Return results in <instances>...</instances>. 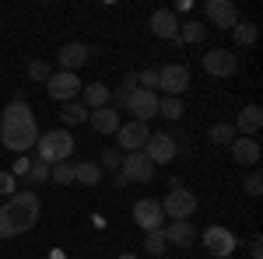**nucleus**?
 Wrapping results in <instances>:
<instances>
[{
    "label": "nucleus",
    "instance_id": "29",
    "mask_svg": "<svg viewBox=\"0 0 263 259\" xmlns=\"http://www.w3.org/2000/svg\"><path fill=\"white\" fill-rule=\"evenodd\" d=\"M158 116H165V119H179L182 116V102L179 98H158Z\"/></svg>",
    "mask_w": 263,
    "mask_h": 259
},
{
    "label": "nucleus",
    "instance_id": "28",
    "mask_svg": "<svg viewBox=\"0 0 263 259\" xmlns=\"http://www.w3.org/2000/svg\"><path fill=\"white\" fill-rule=\"evenodd\" d=\"M49 179L67 186V182H74V165L70 161H60V165H49Z\"/></svg>",
    "mask_w": 263,
    "mask_h": 259
},
{
    "label": "nucleus",
    "instance_id": "6",
    "mask_svg": "<svg viewBox=\"0 0 263 259\" xmlns=\"http://www.w3.org/2000/svg\"><path fill=\"white\" fill-rule=\"evenodd\" d=\"M176 154H179V144L168 133H151L144 144V158L151 165H168V161H176Z\"/></svg>",
    "mask_w": 263,
    "mask_h": 259
},
{
    "label": "nucleus",
    "instance_id": "17",
    "mask_svg": "<svg viewBox=\"0 0 263 259\" xmlns=\"http://www.w3.org/2000/svg\"><path fill=\"white\" fill-rule=\"evenodd\" d=\"M162 231H165V242L168 245H179V249H190L197 242V231H193L190 221H172V224H165Z\"/></svg>",
    "mask_w": 263,
    "mask_h": 259
},
{
    "label": "nucleus",
    "instance_id": "36",
    "mask_svg": "<svg viewBox=\"0 0 263 259\" xmlns=\"http://www.w3.org/2000/svg\"><path fill=\"white\" fill-rule=\"evenodd\" d=\"M246 193H249V196H260V193H263V179H260V172H253V175L246 179Z\"/></svg>",
    "mask_w": 263,
    "mask_h": 259
},
{
    "label": "nucleus",
    "instance_id": "24",
    "mask_svg": "<svg viewBox=\"0 0 263 259\" xmlns=\"http://www.w3.org/2000/svg\"><path fill=\"white\" fill-rule=\"evenodd\" d=\"M207 39V25H200V21H186V28L179 25V46L182 42H190V46H197V42H203Z\"/></svg>",
    "mask_w": 263,
    "mask_h": 259
},
{
    "label": "nucleus",
    "instance_id": "18",
    "mask_svg": "<svg viewBox=\"0 0 263 259\" xmlns=\"http://www.w3.org/2000/svg\"><path fill=\"white\" fill-rule=\"evenodd\" d=\"M88 123H91V130L95 133H116L123 126L120 112L112 109V105H105V109H95V112H88Z\"/></svg>",
    "mask_w": 263,
    "mask_h": 259
},
{
    "label": "nucleus",
    "instance_id": "38",
    "mask_svg": "<svg viewBox=\"0 0 263 259\" xmlns=\"http://www.w3.org/2000/svg\"><path fill=\"white\" fill-rule=\"evenodd\" d=\"M0 32H4V21H0Z\"/></svg>",
    "mask_w": 263,
    "mask_h": 259
},
{
    "label": "nucleus",
    "instance_id": "7",
    "mask_svg": "<svg viewBox=\"0 0 263 259\" xmlns=\"http://www.w3.org/2000/svg\"><path fill=\"white\" fill-rule=\"evenodd\" d=\"M147 137H151V130H147V123H123L120 130H116V144H120L123 154H134V151H144V144H147Z\"/></svg>",
    "mask_w": 263,
    "mask_h": 259
},
{
    "label": "nucleus",
    "instance_id": "22",
    "mask_svg": "<svg viewBox=\"0 0 263 259\" xmlns=\"http://www.w3.org/2000/svg\"><path fill=\"white\" fill-rule=\"evenodd\" d=\"M60 119L67 123V126H81V123H88V109H84L81 102H63L60 105Z\"/></svg>",
    "mask_w": 263,
    "mask_h": 259
},
{
    "label": "nucleus",
    "instance_id": "3",
    "mask_svg": "<svg viewBox=\"0 0 263 259\" xmlns=\"http://www.w3.org/2000/svg\"><path fill=\"white\" fill-rule=\"evenodd\" d=\"M35 147H39V161L60 165V161H67L70 151H74V137H70L67 130H46V133H39Z\"/></svg>",
    "mask_w": 263,
    "mask_h": 259
},
{
    "label": "nucleus",
    "instance_id": "35",
    "mask_svg": "<svg viewBox=\"0 0 263 259\" xmlns=\"http://www.w3.org/2000/svg\"><path fill=\"white\" fill-rule=\"evenodd\" d=\"M28 168H32V161L25 158V154H18V161H14V165H11V168H7V172H11V175H14V179H18V175H28Z\"/></svg>",
    "mask_w": 263,
    "mask_h": 259
},
{
    "label": "nucleus",
    "instance_id": "13",
    "mask_svg": "<svg viewBox=\"0 0 263 259\" xmlns=\"http://www.w3.org/2000/svg\"><path fill=\"white\" fill-rule=\"evenodd\" d=\"M120 172H123L126 182H147L151 175H155V165L144 158V151H134V154H123Z\"/></svg>",
    "mask_w": 263,
    "mask_h": 259
},
{
    "label": "nucleus",
    "instance_id": "37",
    "mask_svg": "<svg viewBox=\"0 0 263 259\" xmlns=\"http://www.w3.org/2000/svg\"><path fill=\"white\" fill-rule=\"evenodd\" d=\"M249 256H253V259H263V242H260V238L249 242Z\"/></svg>",
    "mask_w": 263,
    "mask_h": 259
},
{
    "label": "nucleus",
    "instance_id": "23",
    "mask_svg": "<svg viewBox=\"0 0 263 259\" xmlns=\"http://www.w3.org/2000/svg\"><path fill=\"white\" fill-rule=\"evenodd\" d=\"M74 179L81 182V186H99L102 182V168L95 161H81V165H74Z\"/></svg>",
    "mask_w": 263,
    "mask_h": 259
},
{
    "label": "nucleus",
    "instance_id": "11",
    "mask_svg": "<svg viewBox=\"0 0 263 259\" xmlns=\"http://www.w3.org/2000/svg\"><path fill=\"white\" fill-rule=\"evenodd\" d=\"M134 221L141 224L144 231H162L165 228V210L158 200H137L134 203Z\"/></svg>",
    "mask_w": 263,
    "mask_h": 259
},
{
    "label": "nucleus",
    "instance_id": "19",
    "mask_svg": "<svg viewBox=\"0 0 263 259\" xmlns=\"http://www.w3.org/2000/svg\"><path fill=\"white\" fill-rule=\"evenodd\" d=\"M235 126V133H242V137H253L256 130L263 126V109L260 105H246L242 112H239V119L232 123Z\"/></svg>",
    "mask_w": 263,
    "mask_h": 259
},
{
    "label": "nucleus",
    "instance_id": "10",
    "mask_svg": "<svg viewBox=\"0 0 263 259\" xmlns=\"http://www.w3.org/2000/svg\"><path fill=\"white\" fill-rule=\"evenodd\" d=\"M126 109L134 112L137 123L155 119V116H158V95H155V91H144V88H134L130 98H126Z\"/></svg>",
    "mask_w": 263,
    "mask_h": 259
},
{
    "label": "nucleus",
    "instance_id": "21",
    "mask_svg": "<svg viewBox=\"0 0 263 259\" xmlns=\"http://www.w3.org/2000/svg\"><path fill=\"white\" fill-rule=\"evenodd\" d=\"M81 105L88 109V112L105 109V105H109V88H105L102 81H95V84H84V88H81Z\"/></svg>",
    "mask_w": 263,
    "mask_h": 259
},
{
    "label": "nucleus",
    "instance_id": "20",
    "mask_svg": "<svg viewBox=\"0 0 263 259\" xmlns=\"http://www.w3.org/2000/svg\"><path fill=\"white\" fill-rule=\"evenodd\" d=\"M232 158L239 165H256L260 161V144L253 137H235L232 140Z\"/></svg>",
    "mask_w": 263,
    "mask_h": 259
},
{
    "label": "nucleus",
    "instance_id": "8",
    "mask_svg": "<svg viewBox=\"0 0 263 259\" xmlns=\"http://www.w3.org/2000/svg\"><path fill=\"white\" fill-rule=\"evenodd\" d=\"M84 84L78 81V74H67V70H60V74H53V77L46 81V91H49V98H57L63 105V102H78V91H81Z\"/></svg>",
    "mask_w": 263,
    "mask_h": 259
},
{
    "label": "nucleus",
    "instance_id": "34",
    "mask_svg": "<svg viewBox=\"0 0 263 259\" xmlns=\"http://www.w3.org/2000/svg\"><path fill=\"white\" fill-rule=\"evenodd\" d=\"M25 179H28V182H46V179H49V165H46V161H32V168H28Z\"/></svg>",
    "mask_w": 263,
    "mask_h": 259
},
{
    "label": "nucleus",
    "instance_id": "12",
    "mask_svg": "<svg viewBox=\"0 0 263 259\" xmlns=\"http://www.w3.org/2000/svg\"><path fill=\"white\" fill-rule=\"evenodd\" d=\"M203 70H207L211 77H232V74L239 70V56H235L232 49H211V53L203 56Z\"/></svg>",
    "mask_w": 263,
    "mask_h": 259
},
{
    "label": "nucleus",
    "instance_id": "4",
    "mask_svg": "<svg viewBox=\"0 0 263 259\" xmlns=\"http://www.w3.org/2000/svg\"><path fill=\"white\" fill-rule=\"evenodd\" d=\"M158 88L165 91V98H179L182 91L190 88V67L182 63H165L158 70Z\"/></svg>",
    "mask_w": 263,
    "mask_h": 259
},
{
    "label": "nucleus",
    "instance_id": "16",
    "mask_svg": "<svg viewBox=\"0 0 263 259\" xmlns=\"http://www.w3.org/2000/svg\"><path fill=\"white\" fill-rule=\"evenodd\" d=\"M151 32H155L158 39L176 42V39H179V18H176L172 11H165V7H162V11L151 14ZM176 46H179V42H176Z\"/></svg>",
    "mask_w": 263,
    "mask_h": 259
},
{
    "label": "nucleus",
    "instance_id": "1",
    "mask_svg": "<svg viewBox=\"0 0 263 259\" xmlns=\"http://www.w3.org/2000/svg\"><path fill=\"white\" fill-rule=\"evenodd\" d=\"M39 140V126H35V112L28 109L25 98H14L4 116H0V144L14 154H28Z\"/></svg>",
    "mask_w": 263,
    "mask_h": 259
},
{
    "label": "nucleus",
    "instance_id": "39",
    "mask_svg": "<svg viewBox=\"0 0 263 259\" xmlns=\"http://www.w3.org/2000/svg\"><path fill=\"white\" fill-rule=\"evenodd\" d=\"M123 259H134V256H123Z\"/></svg>",
    "mask_w": 263,
    "mask_h": 259
},
{
    "label": "nucleus",
    "instance_id": "33",
    "mask_svg": "<svg viewBox=\"0 0 263 259\" xmlns=\"http://www.w3.org/2000/svg\"><path fill=\"white\" fill-rule=\"evenodd\" d=\"M14 193H18V179H14V175H11V172L4 168V172H0V196L11 200Z\"/></svg>",
    "mask_w": 263,
    "mask_h": 259
},
{
    "label": "nucleus",
    "instance_id": "31",
    "mask_svg": "<svg viewBox=\"0 0 263 259\" xmlns=\"http://www.w3.org/2000/svg\"><path fill=\"white\" fill-rule=\"evenodd\" d=\"M28 77H32V81H49V77H53V70H49V63H46V60H32V63H28Z\"/></svg>",
    "mask_w": 263,
    "mask_h": 259
},
{
    "label": "nucleus",
    "instance_id": "15",
    "mask_svg": "<svg viewBox=\"0 0 263 259\" xmlns=\"http://www.w3.org/2000/svg\"><path fill=\"white\" fill-rule=\"evenodd\" d=\"M88 56H91V49H88L84 42H67V46L60 49V56H57V60H60V67L67 70V74H78L84 63H88Z\"/></svg>",
    "mask_w": 263,
    "mask_h": 259
},
{
    "label": "nucleus",
    "instance_id": "27",
    "mask_svg": "<svg viewBox=\"0 0 263 259\" xmlns=\"http://www.w3.org/2000/svg\"><path fill=\"white\" fill-rule=\"evenodd\" d=\"M232 35H235L239 46H253V42H256V25H253V21H239V25L232 28Z\"/></svg>",
    "mask_w": 263,
    "mask_h": 259
},
{
    "label": "nucleus",
    "instance_id": "14",
    "mask_svg": "<svg viewBox=\"0 0 263 259\" xmlns=\"http://www.w3.org/2000/svg\"><path fill=\"white\" fill-rule=\"evenodd\" d=\"M207 18L214 21V28H235L239 25V7L232 0H207Z\"/></svg>",
    "mask_w": 263,
    "mask_h": 259
},
{
    "label": "nucleus",
    "instance_id": "25",
    "mask_svg": "<svg viewBox=\"0 0 263 259\" xmlns=\"http://www.w3.org/2000/svg\"><path fill=\"white\" fill-rule=\"evenodd\" d=\"M165 249H168L165 231H147V235H144V252H151V256L158 259V256H165Z\"/></svg>",
    "mask_w": 263,
    "mask_h": 259
},
{
    "label": "nucleus",
    "instance_id": "5",
    "mask_svg": "<svg viewBox=\"0 0 263 259\" xmlns=\"http://www.w3.org/2000/svg\"><path fill=\"white\" fill-rule=\"evenodd\" d=\"M162 210L172 221H190L197 214V196L190 189H168V196L162 200Z\"/></svg>",
    "mask_w": 263,
    "mask_h": 259
},
{
    "label": "nucleus",
    "instance_id": "30",
    "mask_svg": "<svg viewBox=\"0 0 263 259\" xmlns=\"http://www.w3.org/2000/svg\"><path fill=\"white\" fill-rule=\"evenodd\" d=\"M137 88H144V91H155V88H158V67H147V70H141V74H137Z\"/></svg>",
    "mask_w": 263,
    "mask_h": 259
},
{
    "label": "nucleus",
    "instance_id": "9",
    "mask_svg": "<svg viewBox=\"0 0 263 259\" xmlns=\"http://www.w3.org/2000/svg\"><path fill=\"white\" fill-rule=\"evenodd\" d=\"M203 245H207L211 256L232 259V252H235V235H232L228 228H221V224H211V228L203 231Z\"/></svg>",
    "mask_w": 263,
    "mask_h": 259
},
{
    "label": "nucleus",
    "instance_id": "32",
    "mask_svg": "<svg viewBox=\"0 0 263 259\" xmlns=\"http://www.w3.org/2000/svg\"><path fill=\"white\" fill-rule=\"evenodd\" d=\"M120 165H123V151H120V147H109V151H102V165H99L102 172H105V168H120Z\"/></svg>",
    "mask_w": 263,
    "mask_h": 259
},
{
    "label": "nucleus",
    "instance_id": "2",
    "mask_svg": "<svg viewBox=\"0 0 263 259\" xmlns=\"http://www.w3.org/2000/svg\"><path fill=\"white\" fill-rule=\"evenodd\" d=\"M42 203L35 193H14L0 207V238H14L21 231H32L39 224Z\"/></svg>",
    "mask_w": 263,
    "mask_h": 259
},
{
    "label": "nucleus",
    "instance_id": "26",
    "mask_svg": "<svg viewBox=\"0 0 263 259\" xmlns=\"http://www.w3.org/2000/svg\"><path fill=\"white\" fill-rule=\"evenodd\" d=\"M207 137H211V144H232L239 133H235V126H232V123H214Z\"/></svg>",
    "mask_w": 263,
    "mask_h": 259
}]
</instances>
